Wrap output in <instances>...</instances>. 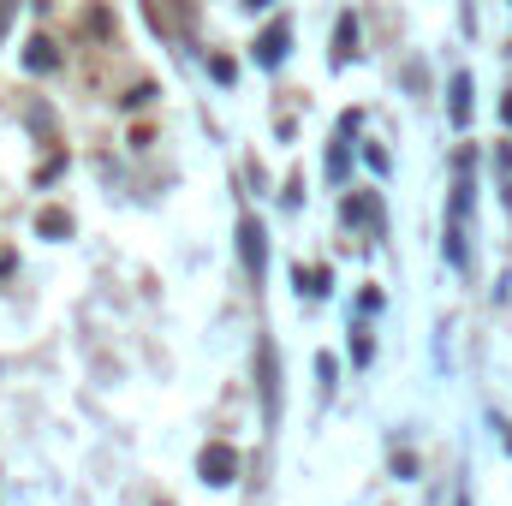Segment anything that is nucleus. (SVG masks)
Segmentation results:
<instances>
[{"mask_svg": "<svg viewBox=\"0 0 512 506\" xmlns=\"http://www.w3.org/2000/svg\"><path fill=\"white\" fill-rule=\"evenodd\" d=\"M233 471H239V453H233L227 441L203 447V477H209V483H233Z\"/></svg>", "mask_w": 512, "mask_h": 506, "instance_id": "f257e3e1", "label": "nucleus"}, {"mask_svg": "<svg viewBox=\"0 0 512 506\" xmlns=\"http://www.w3.org/2000/svg\"><path fill=\"white\" fill-rule=\"evenodd\" d=\"M280 60H286V24H274L262 36V66H280Z\"/></svg>", "mask_w": 512, "mask_h": 506, "instance_id": "f03ea898", "label": "nucleus"}, {"mask_svg": "<svg viewBox=\"0 0 512 506\" xmlns=\"http://www.w3.org/2000/svg\"><path fill=\"white\" fill-rule=\"evenodd\" d=\"M340 48H334V60H346V54H358V24L352 18H340V36H334Z\"/></svg>", "mask_w": 512, "mask_h": 506, "instance_id": "7ed1b4c3", "label": "nucleus"}, {"mask_svg": "<svg viewBox=\"0 0 512 506\" xmlns=\"http://www.w3.org/2000/svg\"><path fill=\"white\" fill-rule=\"evenodd\" d=\"M471 114V78H453V120Z\"/></svg>", "mask_w": 512, "mask_h": 506, "instance_id": "20e7f679", "label": "nucleus"}, {"mask_svg": "<svg viewBox=\"0 0 512 506\" xmlns=\"http://www.w3.org/2000/svg\"><path fill=\"white\" fill-rule=\"evenodd\" d=\"M245 256L262 268V227H256V221H245Z\"/></svg>", "mask_w": 512, "mask_h": 506, "instance_id": "39448f33", "label": "nucleus"}, {"mask_svg": "<svg viewBox=\"0 0 512 506\" xmlns=\"http://www.w3.org/2000/svg\"><path fill=\"white\" fill-rule=\"evenodd\" d=\"M30 66H36V72L54 66V48H48V42H30Z\"/></svg>", "mask_w": 512, "mask_h": 506, "instance_id": "423d86ee", "label": "nucleus"}, {"mask_svg": "<svg viewBox=\"0 0 512 506\" xmlns=\"http://www.w3.org/2000/svg\"><path fill=\"white\" fill-rule=\"evenodd\" d=\"M66 227H72V221H66L60 209H48V215H42V233H66Z\"/></svg>", "mask_w": 512, "mask_h": 506, "instance_id": "0eeeda50", "label": "nucleus"}]
</instances>
